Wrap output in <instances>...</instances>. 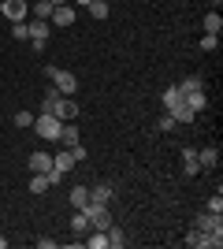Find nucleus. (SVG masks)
Segmentation results:
<instances>
[{
	"instance_id": "obj_1",
	"label": "nucleus",
	"mask_w": 223,
	"mask_h": 249,
	"mask_svg": "<svg viewBox=\"0 0 223 249\" xmlns=\"http://www.w3.org/2000/svg\"><path fill=\"white\" fill-rule=\"evenodd\" d=\"M45 78H49V82H52L64 97H71L74 89H78V78H74L71 71H64V67H56V63H49V67H45Z\"/></svg>"
},
{
	"instance_id": "obj_2",
	"label": "nucleus",
	"mask_w": 223,
	"mask_h": 249,
	"mask_svg": "<svg viewBox=\"0 0 223 249\" xmlns=\"http://www.w3.org/2000/svg\"><path fill=\"white\" fill-rule=\"evenodd\" d=\"M34 130H37V138H45V142H60L64 119H56V115L41 112V115H34Z\"/></svg>"
},
{
	"instance_id": "obj_3",
	"label": "nucleus",
	"mask_w": 223,
	"mask_h": 249,
	"mask_svg": "<svg viewBox=\"0 0 223 249\" xmlns=\"http://www.w3.org/2000/svg\"><path fill=\"white\" fill-rule=\"evenodd\" d=\"M49 34H52V22H49V19H30V45H34L37 52H45Z\"/></svg>"
},
{
	"instance_id": "obj_4",
	"label": "nucleus",
	"mask_w": 223,
	"mask_h": 249,
	"mask_svg": "<svg viewBox=\"0 0 223 249\" xmlns=\"http://www.w3.org/2000/svg\"><path fill=\"white\" fill-rule=\"evenodd\" d=\"M186 246H193V249H220L223 246V234H205V231L193 227L190 234H186Z\"/></svg>"
},
{
	"instance_id": "obj_5",
	"label": "nucleus",
	"mask_w": 223,
	"mask_h": 249,
	"mask_svg": "<svg viewBox=\"0 0 223 249\" xmlns=\"http://www.w3.org/2000/svg\"><path fill=\"white\" fill-rule=\"evenodd\" d=\"M49 115H56V119H64V123H71V119H78V104L71 101V97H56V104L49 108Z\"/></svg>"
},
{
	"instance_id": "obj_6",
	"label": "nucleus",
	"mask_w": 223,
	"mask_h": 249,
	"mask_svg": "<svg viewBox=\"0 0 223 249\" xmlns=\"http://www.w3.org/2000/svg\"><path fill=\"white\" fill-rule=\"evenodd\" d=\"M8 22H26V15H30V4L26 0H4V11H0Z\"/></svg>"
},
{
	"instance_id": "obj_7",
	"label": "nucleus",
	"mask_w": 223,
	"mask_h": 249,
	"mask_svg": "<svg viewBox=\"0 0 223 249\" xmlns=\"http://www.w3.org/2000/svg\"><path fill=\"white\" fill-rule=\"evenodd\" d=\"M193 227H197V231H205V234H223V219L216 216V212H201Z\"/></svg>"
},
{
	"instance_id": "obj_8",
	"label": "nucleus",
	"mask_w": 223,
	"mask_h": 249,
	"mask_svg": "<svg viewBox=\"0 0 223 249\" xmlns=\"http://www.w3.org/2000/svg\"><path fill=\"white\" fill-rule=\"evenodd\" d=\"M30 171H34V175H45V171H52V153H45V149H34V153H30Z\"/></svg>"
},
{
	"instance_id": "obj_9",
	"label": "nucleus",
	"mask_w": 223,
	"mask_h": 249,
	"mask_svg": "<svg viewBox=\"0 0 223 249\" xmlns=\"http://www.w3.org/2000/svg\"><path fill=\"white\" fill-rule=\"evenodd\" d=\"M49 22H52V26H71V22H74V8H71V4H60V8H52Z\"/></svg>"
},
{
	"instance_id": "obj_10",
	"label": "nucleus",
	"mask_w": 223,
	"mask_h": 249,
	"mask_svg": "<svg viewBox=\"0 0 223 249\" xmlns=\"http://www.w3.org/2000/svg\"><path fill=\"white\" fill-rule=\"evenodd\" d=\"M160 101H164V112H171V108H179V104L186 101V93H182L179 86H168V89L160 93Z\"/></svg>"
},
{
	"instance_id": "obj_11",
	"label": "nucleus",
	"mask_w": 223,
	"mask_h": 249,
	"mask_svg": "<svg viewBox=\"0 0 223 249\" xmlns=\"http://www.w3.org/2000/svg\"><path fill=\"white\" fill-rule=\"evenodd\" d=\"M112 182H97V186H89V201H97V205H108L112 201Z\"/></svg>"
},
{
	"instance_id": "obj_12",
	"label": "nucleus",
	"mask_w": 223,
	"mask_h": 249,
	"mask_svg": "<svg viewBox=\"0 0 223 249\" xmlns=\"http://www.w3.org/2000/svg\"><path fill=\"white\" fill-rule=\"evenodd\" d=\"M182 171H186L190 178L201 171V164H197V149H182Z\"/></svg>"
},
{
	"instance_id": "obj_13",
	"label": "nucleus",
	"mask_w": 223,
	"mask_h": 249,
	"mask_svg": "<svg viewBox=\"0 0 223 249\" xmlns=\"http://www.w3.org/2000/svg\"><path fill=\"white\" fill-rule=\"evenodd\" d=\"M104 246H108V234H104V231H97V227L86 231V249H104Z\"/></svg>"
},
{
	"instance_id": "obj_14",
	"label": "nucleus",
	"mask_w": 223,
	"mask_h": 249,
	"mask_svg": "<svg viewBox=\"0 0 223 249\" xmlns=\"http://www.w3.org/2000/svg\"><path fill=\"white\" fill-rule=\"evenodd\" d=\"M71 167H74V156L67 153V149H64V153H56V156H52V171H60V175H67Z\"/></svg>"
},
{
	"instance_id": "obj_15",
	"label": "nucleus",
	"mask_w": 223,
	"mask_h": 249,
	"mask_svg": "<svg viewBox=\"0 0 223 249\" xmlns=\"http://www.w3.org/2000/svg\"><path fill=\"white\" fill-rule=\"evenodd\" d=\"M104 234H108V246H116V249H123V246H127V231L119 227V223H112V227H108Z\"/></svg>"
},
{
	"instance_id": "obj_16",
	"label": "nucleus",
	"mask_w": 223,
	"mask_h": 249,
	"mask_svg": "<svg viewBox=\"0 0 223 249\" xmlns=\"http://www.w3.org/2000/svg\"><path fill=\"white\" fill-rule=\"evenodd\" d=\"M186 108H193V112H205V108H208V97H205V89H193V93H186Z\"/></svg>"
},
{
	"instance_id": "obj_17",
	"label": "nucleus",
	"mask_w": 223,
	"mask_h": 249,
	"mask_svg": "<svg viewBox=\"0 0 223 249\" xmlns=\"http://www.w3.org/2000/svg\"><path fill=\"white\" fill-rule=\"evenodd\" d=\"M197 164H201V171L205 167H216L220 164V149H197Z\"/></svg>"
},
{
	"instance_id": "obj_18",
	"label": "nucleus",
	"mask_w": 223,
	"mask_h": 249,
	"mask_svg": "<svg viewBox=\"0 0 223 249\" xmlns=\"http://www.w3.org/2000/svg\"><path fill=\"white\" fill-rule=\"evenodd\" d=\"M89 227H93V223H89V216H86L82 208H78V212L71 216V234H86Z\"/></svg>"
},
{
	"instance_id": "obj_19",
	"label": "nucleus",
	"mask_w": 223,
	"mask_h": 249,
	"mask_svg": "<svg viewBox=\"0 0 223 249\" xmlns=\"http://www.w3.org/2000/svg\"><path fill=\"white\" fill-rule=\"evenodd\" d=\"M171 119H175V123H193V119H197V112H193V108H186V101H182L179 108H171Z\"/></svg>"
},
{
	"instance_id": "obj_20",
	"label": "nucleus",
	"mask_w": 223,
	"mask_h": 249,
	"mask_svg": "<svg viewBox=\"0 0 223 249\" xmlns=\"http://www.w3.org/2000/svg\"><path fill=\"white\" fill-rule=\"evenodd\" d=\"M201 30H205V34H220V30H223V19H220V11H208V15H205Z\"/></svg>"
},
{
	"instance_id": "obj_21",
	"label": "nucleus",
	"mask_w": 223,
	"mask_h": 249,
	"mask_svg": "<svg viewBox=\"0 0 223 249\" xmlns=\"http://www.w3.org/2000/svg\"><path fill=\"white\" fill-rule=\"evenodd\" d=\"M60 142H64V145H74V142H82V134H78L74 119H71V123H64V130H60Z\"/></svg>"
},
{
	"instance_id": "obj_22",
	"label": "nucleus",
	"mask_w": 223,
	"mask_h": 249,
	"mask_svg": "<svg viewBox=\"0 0 223 249\" xmlns=\"http://www.w3.org/2000/svg\"><path fill=\"white\" fill-rule=\"evenodd\" d=\"M89 205V186H74L71 190V208H86Z\"/></svg>"
},
{
	"instance_id": "obj_23",
	"label": "nucleus",
	"mask_w": 223,
	"mask_h": 249,
	"mask_svg": "<svg viewBox=\"0 0 223 249\" xmlns=\"http://www.w3.org/2000/svg\"><path fill=\"white\" fill-rule=\"evenodd\" d=\"M179 89H182V93H193V89H205V78H201V74H186V78L179 82Z\"/></svg>"
},
{
	"instance_id": "obj_24",
	"label": "nucleus",
	"mask_w": 223,
	"mask_h": 249,
	"mask_svg": "<svg viewBox=\"0 0 223 249\" xmlns=\"http://www.w3.org/2000/svg\"><path fill=\"white\" fill-rule=\"evenodd\" d=\"M11 37L15 41H30V22H11Z\"/></svg>"
},
{
	"instance_id": "obj_25",
	"label": "nucleus",
	"mask_w": 223,
	"mask_h": 249,
	"mask_svg": "<svg viewBox=\"0 0 223 249\" xmlns=\"http://www.w3.org/2000/svg\"><path fill=\"white\" fill-rule=\"evenodd\" d=\"M30 15L34 19H49V15H52V4H49V0H37V4L30 8Z\"/></svg>"
},
{
	"instance_id": "obj_26",
	"label": "nucleus",
	"mask_w": 223,
	"mask_h": 249,
	"mask_svg": "<svg viewBox=\"0 0 223 249\" xmlns=\"http://www.w3.org/2000/svg\"><path fill=\"white\" fill-rule=\"evenodd\" d=\"M156 130H160V134H171V130H175V119H171V112H164V115L156 119Z\"/></svg>"
},
{
	"instance_id": "obj_27",
	"label": "nucleus",
	"mask_w": 223,
	"mask_h": 249,
	"mask_svg": "<svg viewBox=\"0 0 223 249\" xmlns=\"http://www.w3.org/2000/svg\"><path fill=\"white\" fill-rule=\"evenodd\" d=\"M45 190H49V178H45V175H34L30 178V194L37 197V194H45Z\"/></svg>"
},
{
	"instance_id": "obj_28",
	"label": "nucleus",
	"mask_w": 223,
	"mask_h": 249,
	"mask_svg": "<svg viewBox=\"0 0 223 249\" xmlns=\"http://www.w3.org/2000/svg\"><path fill=\"white\" fill-rule=\"evenodd\" d=\"M220 49V34H205L201 37V52H216Z\"/></svg>"
},
{
	"instance_id": "obj_29",
	"label": "nucleus",
	"mask_w": 223,
	"mask_h": 249,
	"mask_svg": "<svg viewBox=\"0 0 223 249\" xmlns=\"http://www.w3.org/2000/svg\"><path fill=\"white\" fill-rule=\"evenodd\" d=\"M89 15H93V19H108V4L104 0H93V4H89Z\"/></svg>"
},
{
	"instance_id": "obj_30",
	"label": "nucleus",
	"mask_w": 223,
	"mask_h": 249,
	"mask_svg": "<svg viewBox=\"0 0 223 249\" xmlns=\"http://www.w3.org/2000/svg\"><path fill=\"white\" fill-rule=\"evenodd\" d=\"M15 126H22V130H26V126H34V112H26V108H22V112H15Z\"/></svg>"
},
{
	"instance_id": "obj_31",
	"label": "nucleus",
	"mask_w": 223,
	"mask_h": 249,
	"mask_svg": "<svg viewBox=\"0 0 223 249\" xmlns=\"http://www.w3.org/2000/svg\"><path fill=\"white\" fill-rule=\"evenodd\" d=\"M208 212H216V216H223V194L216 190L212 197H208Z\"/></svg>"
},
{
	"instance_id": "obj_32",
	"label": "nucleus",
	"mask_w": 223,
	"mask_h": 249,
	"mask_svg": "<svg viewBox=\"0 0 223 249\" xmlns=\"http://www.w3.org/2000/svg\"><path fill=\"white\" fill-rule=\"evenodd\" d=\"M67 153L74 156V164H82V160H86V145H82V142H74V145H67Z\"/></svg>"
},
{
	"instance_id": "obj_33",
	"label": "nucleus",
	"mask_w": 223,
	"mask_h": 249,
	"mask_svg": "<svg viewBox=\"0 0 223 249\" xmlns=\"http://www.w3.org/2000/svg\"><path fill=\"white\" fill-rule=\"evenodd\" d=\"M74 4H82V8H89V4H93V0H74Z\"/></svg>"
},
{
	"instance_id": "obj_34",
	"label": "nucleus",
	"mask_w": 223,
	"mask_h": 249,
	"mask_svg": "<svg viewBox=\"0 0 223 249\" xmlns=\"http://www.w3.org/2000/svg\"><path fill=\"white\" fill-rule=\"evenodd\" d=\"M49 4H52V8H60V4H67V0H49Z\"/></svg>"
},
{
	"instance_id": "obj_35",
	"label": "nucleus",
	"mask_w": 223,
	"mask_h": 249,
	"mask_svg": "<svg viewBox=\"0 0 223 249\" xmlns=\"http://www.w3.org/2000/svg\"><path fill=\"white\" fill-rule=\"evenodd\" d=\"M0 249H8V238H0Z\"/></svg>"
},
{
	"instance_id": "obj_36",
	"label": "nucleus",
	"mask_w": 223,
	"mask_h": 249,
	"mask_svg": "<svg viewBox=\"0 0 223 249\" xmlns=\"http://www.w3.org/2000/svg\"><path fill=\"white\" fill-rule=\"evenodd\" d=\"M0 11H4V0H0Z\"/></svg>"
},
{
	"instance_id": "obj_37",
	"label": "nucleus",
	"mask_w": 223,
	"mask_h": 249,
	"mask_svg": "<svg viewBox=\"0 0 223 249\" xmlns=\"http://www.w3.org/2000/svg\"><path fill=\"white\" fill-rule=\"evenodd\" d=\"M104 4H108V0H104Z\"/></svg>"
}]
</instances>
